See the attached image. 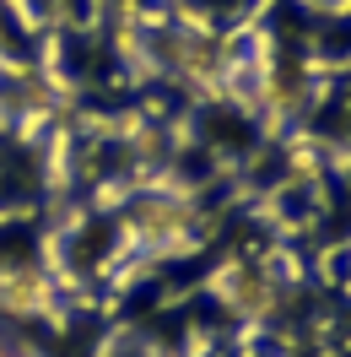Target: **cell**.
<instances>
[{"mask_svg": "<svg viewBox=\"0 0 351 357\" xmlns=\"http://www.w3.org/2000/svg\"><path fill=\"white\" fill-rule=\"evenodd\" d=\"M221 298V309L238 314V319H276V309H281V282H276V271L254 266V260H238V266H227L211 282Z\"/></svg>", "mask_w": 351, "mask_h": 357, "instance_id": "6da1fadb", "label": "cell"}, {"mask_svg": "<svg viewBox=\"0 0 351 357\" xmlns=\"http://www.w3.org/2000/svg\"><path fill=\"white\" fill-rule=\"evenodd\" d=\"M0 314L6 319H54L60 314V287L44 266L17 260V266H0Z\"/></svg>", "mask_w": 351, "mask_h": 357, "instance_id": "7a4b0ae2", "label": "cell"}, {"mask_svg": "<svg viewBox=\"0 0 351 357\" xmlns=\"http://www.w3.org/2000/svg\"><path fill=\"white\" fill-rule=\"evenodd\" d=\"M0 357H17V352H6V347H0Z\"/></svg>", "mask_w": 351, "mask_h": 357, "instance_id": "3957f363", "label": "cell"}]
</instances>
